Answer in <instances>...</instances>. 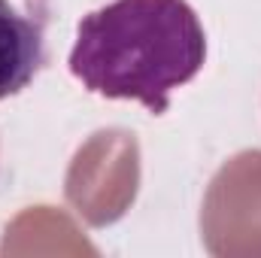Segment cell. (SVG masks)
Here are the masks:
<instances>
[{"label":"cell","mask_w":261,"mask_h":258,"mask_svg":"<svg viewBox=\"0 0 261 258\" xmlns=\"http://www.w3.org/2000/svg\"><path fill=\"white\" fill-rule=\"evenodd\" d=\"M46 64L43 18L0 0V100L18 94Z\"/></svg>","instance_id":"obj_2"},{"label":"cell","mask_w":261,"mask_h":258,"mask_svg":"<svg viewBox=\"0 0 261 258\" xmlns=\"http://www.w3.org/2000/svg\"><path fill=\"white\" fill-rule=\"evenodd\" d=\"M206 61V34L186 0H113L76 24L70 73L94 94L161 116Z\"/></svg>","instance_id":"obj_1"}]
</instances>
